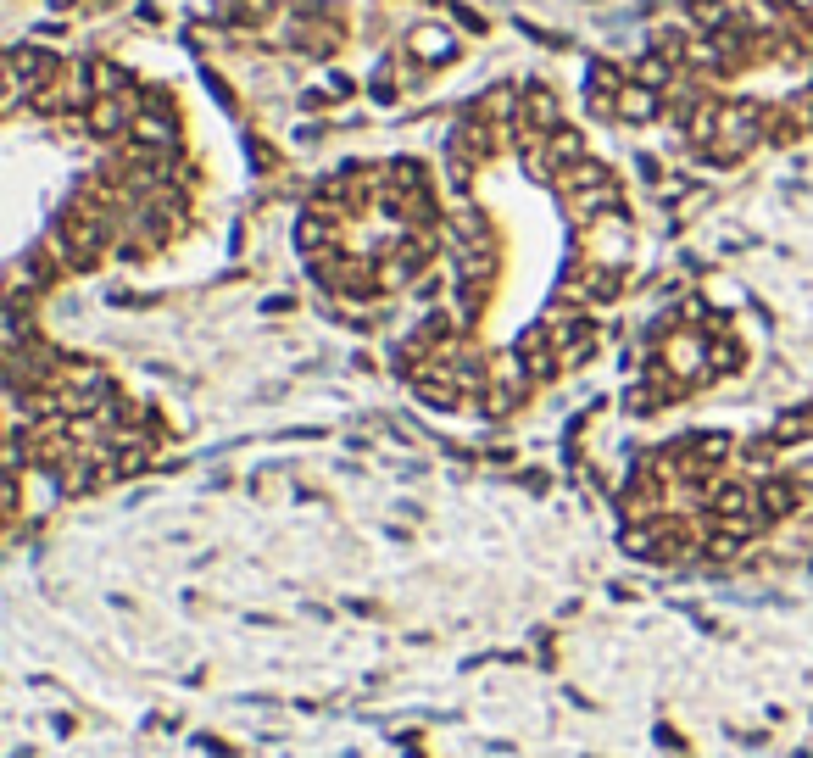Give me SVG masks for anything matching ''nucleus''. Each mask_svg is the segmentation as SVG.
<instances>
[{
  "label": "nucleus",
  "instance_id": "nucleus-1",
  "mask_svg": "<svg viewBox=\"0 0 813 758\" xmlns=\"http://www.w3.org/2000/svg\"><path fill=\"white\" fill-rule=\"evenodd\" d=\"M413 45H418V56H446V51H452V40H446V34H435V28L413 34Z\"/></svg>",
  "mask_w": 813,
  "mask_h": 758
}]
</instances>
